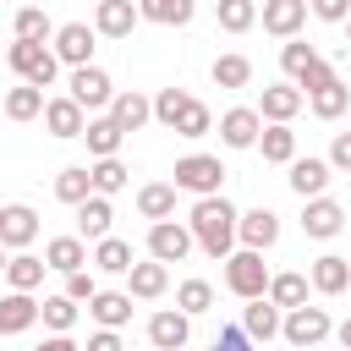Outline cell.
I'll return each mask as SVG.
<instances>
[{"mask_svg": "<svg viewBox=\"0 0 351 351\" xmlns=\"http://www.w3.org/2000/svg\"><path fill=\"white\" fill-rule=\"evenodd\" d=\"M236 219H241V214H236V208L225 203V192H219V197H197V203H192L186 230H192V241H197L208 258H219V263H225V258H230V247H236Z\"/></svg>", "mask_w": 351, "mask_h": 351, "instance_id": "cell-1", "label": "cell"}, {"mask_svg": "<svg viewBox=\"0 0 351 351\" xmlns=\"http://www.w3.org/2000/svg\"><path fill=\"white\" fill-rule=\"evenodd\" d=\"M269 263H263V252H252V247H241V252H230L225 258V291L230 296H241V302H258V296H269Z\"/></svg>", "mask_w": 351, "mask_h": 351, "instance_id": "cell-2", "label": "cell"}, {"mask_svg": "<svg viewBox=\"0 0 351 351\" xmlns=\"http://www.w3.org/2000/svg\"><path fill=\"white\" fill-rule=\"evenodd\" d=\"M176 192H192V197H219V186H225V165L214 159V154H186V159H176Z\"/></svg>", "mask_w": 351, "mask_h": 351, "instance_id": "cell-3", "label": "cell"}, {"mask_svg": "<svg viewBox=\"0 0 351 351\" xmlns=\"http://www.w3.org/2000/svg\"><path fill=\"white\" fill-rule=\"evenodd\" d=\"M5 60H11V71H16L22 82H33V88H49V82L60 77V60H55L49 44H27V38H16V44L5 49Z\"/></svg>", "mask_w": 351, "mask_h": 351, "instance_id": "cell-4", "label": "cell"}, {"mask_svg": "<svg viewBox=\"0 0 351 351\" xmlns=\"http://www.w3.org/2000/svg\"><path fill=\"white\" fill-rule=\"evenodd\" d=\"M280 335L291 340V351H307V346L329 340V335H335V324H329V313H324V307H291V313H285V324H280Z\"/></svg>", "mask_w": 351, "mask_h": 351, "instance_id": "cell-5", "label": "cell"}, {"mask_svg": "<svg viewBox=\"0 0 351 351\" xmlns=\"http://www.w3.org/2000/svg\"><path fill=\"white\" fill-rule=\"evenodd\" d=\"M93 38H99V33H93L88 22H60L49 49H55V60H60V66H71V71H77V66H93Z\"/></svg>", "mask_w": 351, "mask_h": 351, "instance_id": "cell-6", "label": "cell"}, {"mask_svg": "<svg viewBox=\"0 0 351 351\" xmlns=\"http://www.w3.org/2000/svg\"><path fill=\"white\" fill-rule=\"evenodd\" d=\"M66 88H71V99H77L82 110H110V104H115V82H110L104 66H77Z\"/></svg>", "mask_w": 351, "mask_h": 351, "instance_id": "cell-7", "label": "cell"}, {"mask_svg": "<svg viewBox=\"0 0 351 351\" xmlns=\"http://www.w3.org/2000/svg\"><path fill=\"white\" fill-rule=\"evenodd\" d=\"M192 247H197V241H192V230H186L181 219H159V225H148V258H159V263H181Z\"/></svg>", "mask_w": 351, "mask_h": 351, "instance_id": "cell-8", "label": "cell"}, {"mask_svg": "<svg viewBox=\"0 0 351 351\" xmlns=\"http://www.w3.org/2000/svg\"><path fill=\"white\" fill-rule=\"evenodd\" d=\"M44 132H49V137H60V143H71V137H82V132H88V110H82L71 93H60V99H49V104H44Z\"/></svg>", "mask_w": 351, "mask_h": 351, "instance_id": "cell-9", "label": "cell"}, {"mask_svg": "<svg viewBox=\"0 0 351 351\" xmlns=\"http://www.w3.org/2000/svg\"><path fill=\"white\" fill-rule=\"evenodd\" d=\"M258 137H263V115L252 104H236V110L219 115V143L225 148H258Z\"/></svg>", "mask_w": 351, "mask_h": 351, "instance_id": "cell-10", "label": "cell"}, {"mask_svg": "<svg viewBox=\"0 0 351 351\" xmlns=\"http://www.w3.org/2000/svg\"><path fill=\"white\" fill-rule=\"evenodd\" d=\"M302 104H307V99H302L296 82H269V88L258 93V115H263L269 126H291V115H296Z\"/></svg>", "mask_w": 351, "mask_h": 351, "instance_id": "cell-11", "label": "cell"}, {"mask_svg": "<svg viewBox=\"0 0 351 351\" xmlns=\"http://www.w3.org/2000/svg\"><path fill=\"white\" fill-rule=\"evenodd\" d=\"M33 236H38V214L27 203H5L0 208V241H5V252H27Z\"/></svg>", "mask_w": 351, "mask_h": 351, "instance_id": "cell-12", "label": "cell"}, {"mask_svg": "<svg viewBox=\"0 0 351 351\" xmlns=\"http://www.w3.org/2000/svg\"><path fill=\"white\" fill-rule=\"evenodd\" d=\"M236 241L252 247V252H269V247L280 241V214H274V208H247V214L236 219Z\"/></svg>", "mask_w": 351, "mask_h": 351, "instance_id": "cell-13", "label": "cell"}, {"mask_svg": "<svg viewBox=\"0 0 351 351\" xmlns=\"http://www.w3.org/2000/svg\"><path fill=\"white\" fill-rule=\"evenodd\" d=\"M302 230H307L313 241H329V236L346 230V208H340L335 197H307V208H302Z\"/></svg>", "mask_w": 351, "mask_h": 351, "instance_id": "cell-14", "label": "cell"}, {"mask_svg": "<svg viewBox=\"0 0 351 351\" xmlns=\"http://www.w3.org/2000/svg\"><path fill=\"white\" fill-rule=\"evenodd\" d=\"M137 22H143L137 0H99L93 5V33H104V38H132Z\"/></svg>", "mask_w": 351, "mask_h": 351, "instance_id": "cell-15", "label": "cell"}, {"mask_svg": "<svg viewBox=\"0 0 351 351\" xmlns=\"http://www.w3.org/2000/svg\"><path fill=\"white\" fill-rule=\"evenodd\" d=\"M307 280H313V291H318V296H340V291H351V258L324 252V258H313Z\"/></svg>", "mask_w": 351, "mask_h": 351, "instance_id": "cell-16", "label": "cell"}, {"mask_svg": "<svg viewBox=\"0 0 351 351\" xmlns=\"http://www.w3.org/2000/svg\"><path fill=\"white\" fill-rule=\"evenodd\" d=\"M186 335H192V318H186L181 307H159V313L148 318V340H154L159 351H181Z\"/></svg>", "mask_w": 351, "mask_h": 351, "instance_id": "cell-17", "label": "cell"}, {"mask_svg": "<svg viewBox=\"0 0 351 351\" xmlns=\"http://www.w3.org/2000/svg\"><path fill=\"white\" fill-rule=\"evenodd\" d=\"M263 27L274 33V38H296L302 27H307V0H263Z\"/></svg>", "mask_w": 351, "mask_h": 351, "instance_id": "cell-18", "label": "cell"}, {"mask_svg": "<svg viewBox=\"0 0 351 351\" xmlns=\"http://www.w3.org/2000/svg\"><path fill=\"white\" fill-rule=\"evenodd\" d=\"M329 176H335V170H329V159H313V154H307V159H291V176H285V181H291V192L307 203V197H324Z\"/></svg>", "mask_w": 351, "mask_h": 351, "instance_id": "cell-19", "label": "cell"}, {"mask_svg": "<svg viewBox=\"0 0 351 351\" xmlns=\"http://www.w3.org/2000/svg\"><path fill=\"white\" fill-rule=\"evenodd\" d=\"M44 263H49L55 274H77V269H88L93 258H88V241H82V236H49V241H44Z\"/></svg>", "mask_w": 351, "mask_h": 351, "instance_id": "cell-20", "label": "cell"}, {"mask_svg": "<svg viewBox=\"0 0 351 351\" xmlns=\"http://www.w3.org/2000/svg\"><path fill=\"white\" fill-rule=\"evenodd\" d=\"M126 291H132L137 302H159V296L170 291V263H159V258H148V263H132V274H126Z\"/></svg>", "mask_w": 351, "mask_h": 351, "instance_id": "cell-21", "label": "cell"}, {"mask_svg": "<svg viewBox=\"0 0 351 351\" xmlns=\"http://www.w3.org/2000/svg\"><path fill=\"white\" fill-rule=\"evenodd\" d=\"M33 324H38L33 291H5V296H0V335H27Z\"/></svg>", "mask_w": 351, "mask_h": 351, "instance_id": "cell-22", "label": "cell"}, {"mask_svg": "<svg viewBox=\"0 0 351 351\" xmlns=\"http://www.w3.org/2000/svg\"><path fill=\"white\" fill-rule=\"evenodd\" d=\"M132 291H99L93 302H88V313H93V324L99 329H126L132 324Z\"/></svg>", "mask_w": 351, "mask_h": 351, "instance_id": "cell-23", "label": "cell"}, {"mask_svg": "<svg viewBox=\"0 0 351 351\" xmlns=\"http://www.w3.org/2000/svg\"><path fill=\"white\" fill-rule=\"evenodd\" d=\"M110 121H115L121 132H137V126H148V121H154V99H148V93H137V88H126V93H115Z\"/></svg>", "mask_w": 351, "mask_h": 351, "instance_id": "cell-24", "label": "cell"}, {"mask_svg": "<svg viewBox=\"0 0 351 351\" xmlns=\"http://www.w3.org/2000/svg\"><path fill=\"white\" fill-rule=\"evenodd\" d=\"M137 214L143 219H176V181H148V186H137Z\"/></svg>", "mask_w": 351, "mask_h": 351, "instance_id": "cell-25", "label": "cell"}, {"mask_svg": "<svg viewBox=\"0 0 351 351\" xmlns=\"http://www.w3.org/2000/svg\"><path fill=\"white\" fill-rule=\"evenodd\" d=\"M110 219H115V208H110V197H88V203H77V236L82 241H104L110 236Z\"/></svg>", "mask_w": 351, "mask_h": 351, "instance_id": "cell-26", "label": "cell"}, {"mask_svg": "<svg viewBox=\"0 0 351 351\" xmlns=\"http://www.w3.org/2000/svg\"><path fill=\"white\" fill-rule=\"evenodd\" d=\"M280 324H285V313H280L269 296H258V302H247V307H241V329H247L252 340H274V335H280Z\"/></svg>", "mask_w": 351, "mask_h": 351, "instance_id": "cell-27", "label": "cell"}, {"mask_svg": "<svg viewBox=\"0 0 351 351\" xmlns=\"http://www.w3.org/2000/svg\"><path fill=\"white\" fill-rule=\"evenodd\" d=\"M192 11H197V0H137V16L159 22V27H186Z\"/></svg>", "mask_w": 351, "mask_h": 351, "instance_id": "cell-28", "label": "cell"}, {"mask_svg": "<svg viewBox=\"0 0 351 351\" xmlns=\"http://www.w3.org/2000/svg\"><path fill=\"white\" fill-rule=\"evenodd\" d=\"M132 241H121V236H104V241H93V269L99 274H132Z\"/></svg>", "mask_w": 351, "mask_h": 351, "instance_id": "cell-29", "label": "cell"}, {"mask_svg": "<svg viewBox=\"0 0 351 351\" xmlns=\"http://www.w3.org/2000/svg\"><path fill=\"white\" fill-rule=\"evenodd\" d=\"M82 137H88V154H93V159H115V154H121V137H126V132H121V126H115L110 115H93Z\"/></svg>", "mask_w": 351, "mask_h": 351, "instance_id": "cell-30", "label": "cell"}, {"mask_svg": "<svg viewBox=\"0 0 351 351\" xmlns=\"http://www.w3.org/2000/svg\"><path fill=\"white\" fill-rule=\"evenodd\" d=\"M44 258H33V252H11V263H5V285L11 291H38L44 285Z\"/></svg>", "mask_w": 351, "mask_h": 351, "instance_id": "cell-31", "label": "cell"}, {"mask_svg": "<svg viewBox=\"0 0 351 351\" xmlns=\"http://www.w3.org/2000/svg\"><path fill=\"white\" fill-rule=\"evenodd\" d=\"M11 33H16V38H27V44H49V38H55V27H49L44 5H16V16H11Z\"/></svg>", "mask_w": 351, "mask_h": 351, "instance_id": "cell-32", "label": "cell"}, {"mask_svg": "<svg viewBox=\"0 0 351 351\" xmlns=\"http://www.w3.org/2000/svg\"><path fill=\"white\" fill-rule=\"evenodd\" d=\"M44 104H49V99H44V88H33V82H16V88L5 93V115H11V121H38Z\"/></svg>", "mask_w": 351, "mask_h": 351, "instance_id": "cell-33", "label": "cell"}, {"mask_svg": "<svg viewBox=\"0 0 351 351\" xmlns=\"http://www.w3.org/2000/svg\"><path fill=\"white\" fill-rule=\"evenodd\" d=\"M88 176H93V192H99V197H115V192H126V181H132V170L121 165V154H115V159H93Z\"/></svg>", "mask_w": 351, "mask_h": 351, "instance_id": "cell-34", "label": "cell"}, {"mask_svg": "<svg viewBox=\"0 0 351 351\" xmlns=\"http://www.w3.org/2000/svg\"><path fill=\"white\" fill-rule=\"evenodd\" d=\"M55 197L71 203V208L88 203V197H93V176H88V165H66V170L55 176Z\"/></svg>", "mask_w": 351, "mask_h": 351, "instance_id": "cell-35", "label": "cell"}, {"mask_svg": "<svg viewBox=\"0 0 351 351\" xmlns=\"http://www.w3.org/2000/svg\"><path fill=\"white\" fill-rule=\"evenodd\" d=\"M307 274H274L269 280V302L280 307V313H291V307H307Z\"/></svg>", "mask_w": 351, "mask_h": 351, "instance_id": "cell-36", "label": "cell"}, {"mask_svg": "<svg viewBox=\"0 0 351 351\" xmlns=\"http://www.w3.org/2000/svg\"><path fill=\"white\" fill-rule=\"evenodd\" d=\"M77 313H82V307H77V302H71L66 291H60V296H44V302H38V318H44V329H49V335H71Z\"/></svg>", "mask_w": 351, "mask_h": 351, "instance_id": "cell-37", "label": "cell"}, {"mask_svg": "<svg viewBox=\"0 0 351 351\" xmlns=\"http://www.w3.org/2000/svg\"><path fill=\"white\" fill-rule=\"evenodd\" d=\"M186 110H192V93H186V88H159V93H154V121L170 126V132L181 126Z\"/></svg>", "mask_w": 351, "mask_h": 351, "instance_id": "cell-38", "label": "cell"}, {"mask_svg": "<svg viewBox=\"0 0 351 351\" xmlns=\"http://www.w3.org/2000/svg\"><path fill=\"white\" fill-rule=\"evenodd\" d=\"M307 104H313V115H318V121H340V115L351 110V88L335 77V82H329V88H318Z\"/></svg>", "mask_w": 351, "mask_h": 351, "instance_id": "cell-39", "label": "cell"}, {"mask_svg": "<svg viewBox=\"0 0 351 351\" xmlns=\"http://www.w3.org/2000/svg\"><path fill=\"white\" fill-rule=\"evenodd\" d=\"M208 77H214V88H247L252 82V60L247 55H219L208 66Z\"/></svg>", "mask_w": 351, "mask_h": 351, "instance_id": "cell-40", "label": "cell"}, {"mask_svg": "<svg viewBox=\"0 0 351 351\" xmlns=\"http://www.w3.org/2000/svg\"><path fill=\"white\" fill-rule=\"evenodd\" d=\"M258 148H263L269 165H291V159H296V132H291V126H263Z\"/></svg>", "mask_w": 351, "mask_h": 351, "instance_id": "cell-41", "label": "cell"}, {"mask_svg": "<svg viewBox=\"0 0 351 351\" xmlns=\"http://www.w3.org/2000/svg\"><path fill=\"white\" fill-rule=\"evenodd\" d=\"M214 16L225 33H247L258 22V0H214Z\"/></svg>", "mask_w": 351, "mask_h": 351, "instance_id": "cell-42", "label": "cell"}, {"mask_svg": "<svg viewBox=\"0 0 351 351\" xmlns=\"http://www.w3.org/2000/svg\"><path fill=\"white\" fill-rule=\"evenodd\" d=\"M176 307H181L186 318L208 313V307H214V285H208V280H181V285H176Z\"/></svg>", "mask_w": 351, "mask_h": 351, "instance_id": "cell-43", "label": "cell"}, {"mask_svg": "<svg viewBox=\"0 0 351 351\" xmlns=\"http://www.w3.org/2000/svg\"><path fill=\"white\" fill-rule=\"evenodd\" d=\"M313 60H318V49H313V44H302V38H285V49H280V71H285L291 82H296V77H302Z\"/></svg>", "mask_w": 351, "mask_h": 351, "instance_id": "cell-44", "label": "cell"}, {"mask_svg": "<svg viewBox=\"0 0 351 351\" xmlns=\"http://www.w3.org/2000/svg\"><path fill=\"white\" fill-rule=\"evenodd\" d=\"M208 132H214V110L192 99V110L181 115V126H176V137H186V143H197V137H208Z\"/></svg>", "mask_w": 351, "mask_h": 351, "instance_id": "cell-45", "label": "cell"}, {"mask_svg": "<svg viewBox=\"0 0 351 351\" xmlns=\"http://www.w3.org/2000/svg\"><path fill=\"white\" fill-rule=\"evenodd\" d=\"M329 82H335V66H329L324 55H318V60H313V66H307V71L296 77V88H302V99H313V93H318V88H329Z\"/></svg>", "mask_w": 351, "mask_h": 351, "instance_id": "cell-46", "label": "cell"}, {"mask_svg": "<svg viewBox=\"0 0 351 351\" xmlns=\"http://www.w3.org/2000/svg\"><path fill=\"white\" fill-rule=\"evenodd\" d=\"M208 351H258V340H252L241 324H230V329H219V335H214V346H208Z\"/></svg>", "mask_w": 351, "mask_h": 351, "instance_id": "cell-47", "label": "cell"}, {"mask_svg": "<svg viewBox=\"0 0 351 351\" xmlns=\"http://www.w3.org/2000/svg\"><path fill=\"white\" fill-rule=\"evenodd\" d=\"M66 296H71V302L82 307V302H93V296H99V280H93L88 269H77V274H66Z\"/></svg>", "mask_w": 351, "mask_h": 351, "instance_id": "cell-48", "label": "cell"}, {"mask_svg": "<svg viewBox=\"0 0 351 351\" xmlns=\"http://www.w3.org/2000/svg\"><path fill=\"white\" fill-rule=\"evenodd\" d=\"M329 170H346V176H351V132H335V143H329Z\"/></svg>", "mask_w": 351, "mask_h": 351, "instance_id": "cell-49", "label": "cell"}, {"mask_svg": "<svg viewBox=\"0 0 351 351\" xmlns=\"http://www.w3.org/2000/svg\"><path fill=\"white\" fill-rule=\"evenodd\" d=\"M313 16H324V22H351V0H313Z\"/></svg>", "mask_w": 351, "mask_h": 351, "instance_id": "cell-50", "label": "cell"}, {"mask_svg": "<svg viewBox=\"0 0 351 351\" xmlns=\"http://www.w3.org/2000/svg\"><path fill=\"white\" fill-rule=\"evenodd\" d=\"M82 351H126V346H121V329H93Z\"/></svg>", "mask_w": 351, "mask_h": 351, "instance_id": "cell-51", "label": "cell"}, {"mask_svg": "<svg viewBox=\"0 0 351 351\" xmlns=\"http://www.w3.org/2000/svg\"><path fill=\"white\" fill-rule=\"evenodd\" d=\"M33 351H82V346H77L71 335H49V340H38Z\"/></svg>", "mask_w": 351, "mask_h": 351, "instance_id": "cell-52", "label": "cell"}, {"mask_svg": "<svg viewBox=\"0 0 351 351\" xmlns=\"http://www.w3.org/2000/svg\"><path fill=\"white\" fill-rule=\"evenodd\" d=\"M335 335H340V346H346V351H351V318H346V324H340V329H335Z\"/></svg>", "mask_w": 351, "mask_h": 351, "instance_id": "cell-53", "label": "cell"}, {"mask_svg": "<svg viewBox=\"0 0 351 351\" xmlns=\"http://www.w3.org/2000/svg\"><path fill=\"white\" fill-rule=\"evenodd\" d=\"M5 263H11V252H5V241H0V274H5Z\"/></svg>", "mask_w": 351, "mask_h": 351, "instance_id": "cell-54", "label": "cell"}, {"mask_svg": "<svg viewBox=\"0 0 351 351\" xmlns=\"http://www.w3.org/2000/svg\"><path fill=\"white\" fill-rule=\"evenodd\" d=\"M346 44H351V22H346Z\"/></svg>", "mask_w": 351, "mask_h": 351, "instance_id": "cell-55", "label": "cell"}, {"mask_svg": "<svg viewBox=\"0 0 351 351\" xmlns=\"http://www.w3.org/2000/svg\"><path fill=\"white\" fill-rule=\"evenodd\" d=\"M307 351H318V346H307Z\"/></svg>", "mask_w": 351, "mask_h": 351, "instance_id": "cell-56", "label": "cell"}, {"mask_svg": "<svg viewBox=\"0 0 351 351\" xmlns=\"http://www.w3.org/2000/svg\"><path fill=\"white\" fill-rule=\"evenodd\" d=\"M307 5H313V0H307Z\"/></svg>", "mask_w": 351, "mask_h": 351, "instance_id": "cell-57", "label": "cell"}]
</instances>
